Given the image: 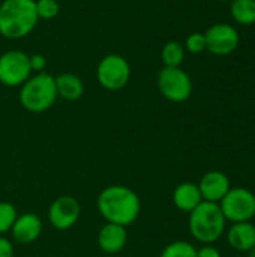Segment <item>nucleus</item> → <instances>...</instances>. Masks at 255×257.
<instances>
[{"label":"nucleus","mask_w":255,"mask_h":257,"mask_svg":"<svg viewBox=\"0 0 255 257\" xmlns=\"http://www.w3.org/2000/svg\"><path fill=\"white\" fill-rule=\"evenodd\" d=\"M98 211L107 223L123 227L132 224L141 211L138 194L126 185H110L101 191L96 200Z\"/></svg>","instance_id":"f257e3e1"},{"label":"nucleus","mask_w":255,"mask_h":257,"mask_svg":"<svg viewBox=\"0 0 255 257\" xmlns=\"http://www.w3.org/2000/svg\"><path fill=\"white\" fill-rule=\"evenodd\" d=\"M35 0H3L0 5V35L8 39H21L38 24Z\"/></svg>","instance_id":"f03ea898"},{"label":"nucleus","mask_w":255,"mask_h":257,"mask_svg":"<svg viewBox=\"0 0 255 257\" xmlns=\"http://www.w3.org/2000/svg\"><path fill=\"white\" fill-rule=\"evenodd\" d=\"M225 223L218 203L201 202L194 211L189 212L188 227L195 241L201 244L216 242L225 232Z\"/></svg>","instance_id":"7ed1b4c3"},{"label":"nucleus","mask_w":255,"mask_h":257,"mask_svg":"<svg viewBox=\"0 0 255 257\" xmlns=\"http://www.w3.org/2000/svg\"><path fill=\"white\" fill-rule=\"evenodd\" d=\"M20 104L30 113H44L51 108L59 98L56 89V78L48 72L30 75V78L20 89Z\"/></svg>","instance_id":"20e7f679"},{"label":"nucleus","mask_w":255,"mask_h":257,"mask_svg":"<svg viewBox=\"0 0 255 257\" xmlns=\"http://www.w3.org/2000/svg\"><path fill=\"white\" fill-rule=\"evenodd\" d=\"M227 221L242 223L255 217V194L243 187L230 188V191L218 203Z\"/></svg>","instance_id":"39448f33"},{"label":"nucleus","mask_w":255,"mask_h":257,"mask_svg":"<svg viewBox=\"0 0 255 257\" xmlns=\"http://www.w3.org/2000/svg\"><path fill=\"white\" fill-rule=\"evenodd\" d=\"M98 83L111 92L123 89L131 78V66L120 54H107L96 68Z\"/></svg>","instance_id":"423d86ee"},{"label":"nucleus","mask_w":255,"mask_h":257,"mask_svg":"<svg viewBox=\"0 0 255 257\" xmlns=\"http://www.w3.org/2000/svg\"><path fill=\"white\" fill-rule=\"evenodd\" d=\"M158 89L171 102H185L192 95V80L182 68L164 66L158 72Z\"/></svg>","instance_id":"0eeeda50"},{"label":"nucleus","mask_w":255,"mask_h":257,"mask_svg":"<svg viewBox=\"0 0 255 257\" xmlns=\"http://www.w3.org/2000/svg\"><path fill=\"white\" fill-rule=\"evenodd\" d=\"M30 56L20 50H9L0 56V83L8 87L23 86L32 75Z\"/></svg>","instance_id":"6e6552de"},{"label":"nucleus","mask_w":255,"mask_h":257,"mask_svg":"<svg viewBox=\"0 0 255 257\" xmlns=\"http://www.w3.org/2000/svg\"><path fill=\"white\" fill-rule=\"evenodd\" d=\"M206 50L215 56L231 54L239 45V33L236 27L227 23H218L210 26L206 33Z\"/></svg>","instance_id":"1a4fd4ad"},{"label":"nucleus","mask_w":255,"mask_h":257,"mask_svg":"<svg viewBox=\"0 0 255 257\" xmlns=\"http://www.w3.org/2000/svg\"><path fill=\"white\" fill-rule=\"evenodd\" d=\"M81 208L77 199L71 196H60L51 202L48 208V220L57 230L71 229L80 218Z\"/></svg>","instance_id":"9d476101"},{"label":"nucleus","mask_w":255,"mask_h":257,"mask_svg":"<svg viewBox=\"0 0 255 257\" xmlns=\"http://www.w3.org/2000/svg\"><path fill=\"white\" fill-rule=\"evenodd\" d=\"M198 190L201 193V197L204 202H212V203H219L222 197L230 191V179L224 172L219 170H210L203 175L200 179Z\"/></svg>","instance_id":"9b49d317"},{"label":"nucleus","mask_w":255,"mask_h":257,"mask_svg":"<svg viewBox=\"0 0 255 257\" xmlns=\"http://www.w3.org/2000/svg\"><path fill=\"white\" fill-rule=\"evenodd\" d=\"M42 232V221L33 212H26L17 217L11 233L15 242L27 245L35 242Z\"/></svg>","instance_id":"f8f14e48"},{"label":"nucleus","mask_w":255,"mask_h":257,"mask_svg":"<svg viewBox=\"0 0 255 257\" xmlns=\"http://www.w3.org/2000/svg\"><path fill=\"white\" fill-rule=\"evenodd\" d=\"M128 242L126 227L114 223H105L98 233V245L104 253L116 254L125 248Z\"/></svg>","instance_id":"ddd939ff"},{"label":"nucleus","mask_w":255,"mask_h":257,"mask_svg":"<svg viewBox=\"0 0 255 257\" xmlns=\"http://www.w3.org/2000/svg\"><path fill=\"white\" fill-rule=\"evenodd\" d=\"M227 241L231 248L248 253L255 247V226L251 221L233 223L227 233Z\"/></svg>","instance_id":"4468645a"},{"label":"nucleus","mask_w":255,"mask_h":257,"mask_svg":"<svg viewBox=\"0 0 255 257\" xmlns=\"http://www.w3.org/2000/svg\"><path fill=\"white\" fill-rule=\"evenodd\" d=\"M173 202L176 208L182 212H191L194 211L201 202V193L198 190V185L194 182H182L179 184L173 191Z\"/></svg>","instance_id":"2eb2a0df"},{"label":"nucleus","mask_w":255,"mask_h":257,"mask_svg":"<svg viewBox=\"0 0 255 257\" xmlns=\"http://www.w3.org/2000/svg\"><path fill=\"white\" fill-rule=\"evenodd\" d=\"M54 78H56L57 95L60 98H63L65 101H77L83 96L84 84L78 75L71 74V72H65V74H60Z\"/></svg>","instance_id":"dca6fc26"},{"label":"nucleus","mask_w":255,"mask_h":257,"mask_svg":"<svg viewBox=\"0 0 255 257\" xmlns=\"http://www.w3.org/2000/svg\"><path fill=\"white\" fill-rule=\"evenodd\" d=\"M231 18L240 26L255 24V0H231Z\"/></svg>","instance_id":"f3484780"},{"label":"nucleus","mask_w":255,"mask_h":257,"mask_svg":"<svg viewBox=\"0 0 255 257\" xmlns=\"http://www.w3.org/2000/svg\"><path fill=\"white\" fill-rule=\"evenodd\" d=\"M161 59L164 66L168 68H180L185 60V47L177 41H170L162 47Z\"/></svg>","instance_id":"a211bd4d"},{"label":"nucleus","mask_w":255,"mask_h":257,"mask_svg":"<svg viewBox=\"0 0 255 257\" xmlns=\"http://www.w3.org/2000/svg\"><path fill=\"white\" fill-rule=\"evenodd\" d=\"M159 257H197V248L186 241H174L168 244Z\"/></svg>","instance_id":"6ab92c4d"},{"label":"nucleus","mask_w":255,"mask_h":257,"mask_svg":"<svg viewBox=\"0 0 255 257\" xmlns=\"http://www.w3.org/2000/svg\"><path fill=\"white\" fill-rule=\"evenodd\" d=\"M18 214L12 203L9 202H0V235L11 232Z\"/></svg>","instance_id":"aec40b11"},{"label":"nucleus","mask_w":255,"mask_h":257,"mask_svg":"<svg viewBox=\"0 0 255 257\" xmlns=\"http://www.w3.org/2000/svg\"><path fill=\"white\" fill-rule=\"evenodd\" d=\"M35 5L39 20H51L57 17L60 11V5L57 0H35Z\"/></svg>","instance_id":"412c9836"},{"label":"nucleus","mask_w":255,"mask_h":257,"mask_svg":"<svg viewBox=\"0 0 255 257\" xmlns=\"http://www.w3.org/2000/svg\"><path fill=\"white\" fill-rule=\"evenodd\" d=\"M185 51H189L192 54H198V53H203L206 50V38H204V33H200V32H194L191 33L186 41H185Z\"/></svg>","instance_id":"4be33fe9"},{"label":"nucleus","mask_w":255,"mask_h":257,"mask_svg":"<svg viewBox=\"0 0 255 257\" xmlns=\"http://www.w3.org/2000/svg\"><path fill=\"white\" fill-rule=\"evenodd\" d=\"M29 60H30V69H32V72L39 74V72H44L45 71V68H47V59L42 54H33V56H30Z\"/></svg>","instance_id":"5701e85b"},{"label":"nucleus","mask_w":255,"mask_h":257,"mask_svg":"<svg viewBox=\"0 0 255 257\" xmlns=\"http://www.w3.org/2000/svg\"><path fill=\"white\" fill-rule=\"evenodd\" d=\"M197 257H221V253L212 244H204L197 250Z\"/></svg>","instance_id":"b1692460"},{"label":"nucleus","mask_w":255,"mask_h":257,"mask_svg":"<svg viewBox=\"0 0 255 257\" xmlns=\"http://www.w3.org/2000/svg\"><path fill=\"white\" fill-rule=\"evenodd\" d=\"M0 257H14V245L12 242L0 235Z\"/></svg>","instance_id":"393cba45"},{"label":"nucleus","mask_w":255,"mask_h":257,"mask_svg":"<svg viewBox=\"0 0 255 257\" xmlns=\"http://www.w3.org/2000/svg\"><path fill=\"white\" fill-rule=\"evenodd\" d=\"M248 257H255V247L254 248H251V250L248 251Z\"/></svg>","instance_id":"a878e982"},{"label":"nucleus","mask_w":255,"mask_h":257,"mask_svg":"<svg viewBox=\"0 0 255 257\" xmlns=\"http://www.w3.org/2000/svg\"><path fill=\"white\" fill-rule=\"evenodd\" d=\"M222 2H231V0H222Z\"/></svg>","instance_id":"bb28decb"}]
</instances>
